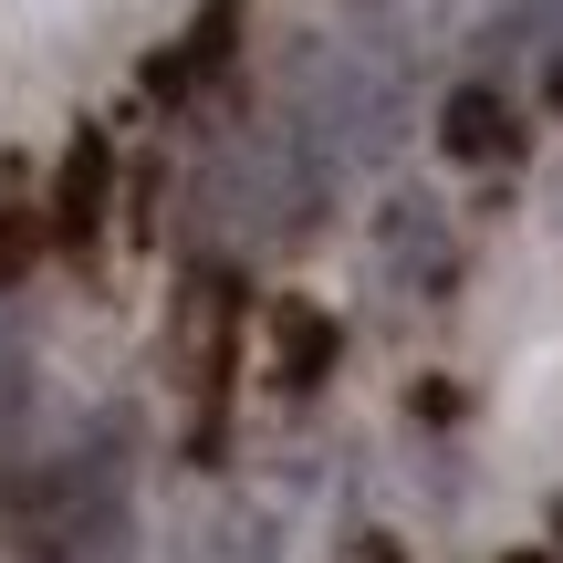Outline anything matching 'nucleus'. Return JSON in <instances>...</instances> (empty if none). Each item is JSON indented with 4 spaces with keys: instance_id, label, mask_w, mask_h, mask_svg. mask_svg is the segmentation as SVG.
<instances>
[{
    "instance_id": "nucleus-1",
    "label": "nucleus",
    "mask_w": 563,
    "mask_h": 563,
    "mask_svg": "<svg viewBox=\"0 0 563 563\" xmlns=\"http://www.w3.org/2000/svg\"><path fill=\"white\" fill-rule=\"evenodd\" d=\"M230 313H241V282L220 262H199L178 282V334H167V365L199 407H220V376H230Z\"/></svg>"
},
{
    "instance_id": "nucleus-4",
    "label": "nucleus",
    "mask_w": 563,
    "mask_h": 563,
    "mask_svg": "<svg viewBox=\"0 0 563 563\" xmlns=\"http://www.w3.org/2000/svg\"><path fill=\"white\" fill-rule=\"evenodd\" d=\"M230 42H241V0H199V21L146 63V95H157V104H188V95L230 63Z\"/></svg>"
},
{
    "instance_id": "nucleus-7",
    "label": "nucleus",
    "mask_w": 563,
    "mask_h": 563,
    "mask_svg": "<svg viewBox=\"0 0 563 563\" xmlns=\"http://www.w3.org/2000/svg\"><path fill=\"white\" fill-rule=\"evenodd\" d=\"M42 241H53V220L21 199V167H0V292H21V272L42 262Z\"/></svg>"
},
{
    "instance_id": "nucleus-5",
    "label": "nucleus",
    "mask_w": 563,
    "mask_h": 563,
    "mask_svg": "<svg viewBox=\"0 0 563 563\" xmlns=\"http://www.w3.org/2000/svg\"><path fill=\"white\" fill-rule=\"evenodd\" d=\"M439 157H460V167H511V157H522V115H511L490 84H460V95L439 104Z\"/></svg>"
},
{
    "instance_id": "nucleus-3",
    "label": "nucleus",
    "mask_w": 563,
    "mask_h": 563,
    "mask_svg": "<svg viewBox=\"0 0 563 563\" xmlns=\"http://www.w3.org/2000/svg\"><path fill=\"white\" fill-rule=\"evenodd\" d=\"M104 209H115V146H104V125H84L74 146H63V167H53V241L63 251H95L104 241Z\"/></svg>"
},
{
    "instance_id": "nucleus-9",
    "label": "nucleus",
    "mask_w": 563,
    "mask_h": 563,
    "mask_svg": "<svg viewBox=\"0 0 563 563\" xmlns=\"http://www.w3.org/2000/svg\"><path fill=\"white\" fill-rule=\"evenodd\" d=\"M511 563H553V553H511Z\"/></svg>"
},
{
    "instance_id": "nucleus-8",
    "label": "nucleus",
    "mask_w": 563,
    "mask_h": 563,
    "mask_svg": "<svg viewBox=\"0 0 563 563\" xmlns=\"http://www.w3.org/2000/svg\"><path fill=\"white\" fill-rule=\"evenodd\" d=\"M21 418H32V355H21V334L0 323V449L21 439Z\"/></svg>"
},
{
    "instance_id": "nucleus-2",
    "label": "nucleus",
    "mask_w": 563,
    "mask_h": 563,
    "mask_svg": "<svg viewBox=\"0 0 563 563\" xmlns=\"http://www.w3.org/2000/svg\"><path fill=\"white\" fill-rule=\"evenodd\" d=\"M376 272H386V282H407L418 302H439V292H449L460 251H449V220H439V199L397 188V199L376 209Z\"/></svg>"
},
{
    "instance_id": "nucleus-6",
    "label": "nucleus",
    "mask_w": 563,
    "mask_h": 563,
    "mask_svg": "<svg viewBox=\"0 0 563 563\" xmlns=\"http://www.w3.org/2000/svg\"><path fill=\"white\" fill-rule=\"evenodd\" d=\"M334 355H344V334H334V313L323 302H302V292H282L272 302V365H282V386H323L334 376Z\"/></svg>"
}]
</instances>
